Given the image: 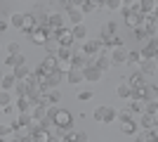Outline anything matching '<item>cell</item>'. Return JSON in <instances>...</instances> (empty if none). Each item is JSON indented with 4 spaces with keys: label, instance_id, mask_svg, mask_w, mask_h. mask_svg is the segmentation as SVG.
I'll return each instance as SVG.
<instances>
[{
    "label": "cell",
    "instance_id": "obj_13",
    "mask_svg": "<svg viewBox=\"0 0 158 142\" xmlns=\"http://www.w3.org/2000/svg\"><path fill=\"white\" fill-rule=\"evenodd\" d=\"M99 50H102V43H99V41H87L85 45H83V54H85V57H90V59H92Z\"/></svg>",
    "mask_w": 158,
    "mask_h": 142
},
{
    "label": "cell",
    "instance_id": "obj_38",
    "mask_svg": "<svg viewBox=\"0 0 158 142\" xmlns=\"http://www.w3.org/2000/svg\"><path fill=\"white\" fill-rule=\"evenodd\" d=\"M144 107H146V102H142V100H132L130 111H144Z\"/></svg>",
    "mask_w": 158,
    "mask_h": 142
},
{
    "label": "cell",
    "instance_id": "obj_37",
    "mask_svg": "<svg viewBox=\"0 0 158 142\" xmlns=\"http://www.w3.org/2000/svg\"><path fill=\"white\" fill-rule=\"evenodd\" d=\"M118 97H123V100L130 97V85H127V83H120L118 85Z\"/></svg>",
    "mask_w": 158,
    "mask_h": 142
},
{
    "label": "cell",
    "instance_id": "obj_16",
    "mask_svg": "<svg viewBox=\"0 0 158 142\" xmlns=\"http://www.w3.org/2000/svg\"><path fill=\"white\" fill-rule=\"evenodd\" d=\"M66 142H87V135L83 130H66Z\"/></svg>",
    "mask_w": 158,
    "mask_h": 142
},
{
    "label": "cell",
    "instance_id": "obj_12",
    "mask_svg": "<svg viewBox=\"0 0 158 142\" xmlns=\"http://www.w3.org/2000/svg\"><path fill=\"white\" fill-rule=\"evenodd\" d=\"M83 78H85V81H99V78H102V71H99L97 67H94V64H87L85 69H83Z\"/></svg>",
    "mask_w": 158,
    "mask_h": 142
},
{
    "label": "cell",
    "instance_id": "obj_42",
    "mask_svg": "<svg viewBox=\"0 0 158 142\" xmlns=\"http://www.w3.org/2000/svg\"><path fill=\"white\" fill-rule=\"evenodd\" d=\"M21 19H24V14H17V12H14V14H12V26L21 28Z\"/></svg>",
    "mask_w": 158,
    "mask_h": 142
},
{
    "label": "cell",
    "instance_id": "obj_26",
    "mask_svg": "<svg viewBox=\"0 0 158 142\" xmlns=\"http://www.w3.org/2000/svg\"><path fill=\"white\" fill-rule=\"evenodd\" d=\"M66 78H69V83H73V85H76V83L83 81V71H78V69H71V71L66 74Z\"/></svg>",
    "mask_w": 158,
    "mask_h": 142
},
{
    "label": "cell",
    "instance_id": "obj_20",
    "mask_svg": "<svg viewBox=\"0 0 158 142\" xmlns=\"http://www.w3.org/2000/svg\"><path fill=\"white\" fill-rule=\"evenodd\" d=\"M80 5V12H94V10H99V0H83V2H78Z\"/></svg>",
    "mask_w": 158,
    "mask_h": 142
},
{
    "label": "cell",
    "instance_id": "obj_29",
    "mask_svg": "<svg viewBox=\"0 0 158 142\" xmlns=\"http://www.w3.org/2000/svg\"><path fill=\"white\" fill-rule=\"evenodd\" d=\"M142 126H144L146 130L156 128V116H151V114H144V116H142Z\"/></svg>",
    "mask_w": 158,
    "mask_h": 142
},
{
    "label": "cell",
    "instance_id": "obj_10",
    "mask_svg": "<svg viewBox=\"0 0 158 142\" xmlns=\"http://www.w3.org/2000/svg\"><path fill=\"white\" fill-rule=\"evenodd\" d=\"M35 28H38V24H35V19H33V14L31 12H26L24 14V19H21V28L19 31H24V33H31V31H35Z\"/></svg>",
    "mask_w": 158,
    "mask_h": 142
},
{
    "label": "cell",
    "instance_id": "obj_2",
    "mask_svg": "<svg viewBox=\"0 0 158 142\" xmlns=\"http://www.w3.org/2000/svg\"><path fill=\"white\" fill-rule=\"evenodd\" d=\"M116 116L118 114H116L113 107H97L94 109V121H99V123H111Z\"/></svg>",
    "mask_w": 158,
    "mask_h": 142
},
{
    "label": "cell",
    "instance_id": "obj_40",
    "mask_svg": "<svg viewBox=\"0 0 158 142\" xmlns=\"http://www.w3.org/2000/svg\"><path fill=\"white\" fill-rule=\"evenodd\" d=\"M19 126H21V128H24V126H33V116L21 114V116H19Z\"/></svg>",
    "mask_w": 158,
    "mask_h": 142
},
{
    "label": "cell",
    "instance_id": "obj_19",
    "mask_svg": "<svg viewBox=\"0 0 158 142\" xmlns=\"http://www.w3.org/2000/svg\"><path fill=\"white\" fill-rule=\"evenodd\" d=\"M127 85H130V93H132L135 88H142V85H146V78H144L142 74H132V76H130V83H127Z\"/></svg>",
    "mask_w": 158,
    "mask_h": 142
},
{
    "label": "cell",
    "instance_id": "obj_51",
    "mask_svg": "<svg viewBox=\"0 0 158 142\" xmlns=\"http://www.w3.org/2000/svg\"><path fill=\"white\" fill-rule=\"evenodd\" d=\"M59 142H66V140H59Z\"/></svg>",
    "mask_w": 158,
    "mask_h": 142
},
{
    "label": "cell",
    "instance_id": "obj_44",
    "mask_svg": "<svg viewBox=\"0 0 158 142\" xmlns=\"http://www.w3.org/2000/svg\"><path fill=\"white\" fill-rule=\"evenodd\" d=\"M10 54H21V47H19V43H10Z\"/></svg>",
    "mask_w": 158,
    "mask_h": 142
},
{
    "label": "cell",
    "instance_id": "obj_50",
    "mask_svg": "<svg viewBox=\"0 0 158 142\" xmlns=\"http://www.w3.org/2000/svg\"><path fill=\"white\" fill-rule=\"evenodd\" d=\"M12 142H21V137H14V140H12Z\"/></svg>",
    "mask_w": 158,
    "mask_h": 142
},
{
    "label": "cell",
    "instance_id": "obj_52",
    "mask_svg": "<svg viewBox=\"0 0 158 142\" xmlns=\"http://www.w3.org/2000/svg\"><path fill=\"white\" fill-rule=\"evenodd\" d=\"M0 78H2V74H0Z\"/></svg>",
    "mask_w": 158,
    "mask_h": 142
},
{
    "label": "cell",
    "instance_id": "obj_3",
    "mask_svg": "<svg viewBox=\"0 0 158 142\" xmlns=\"http://www.w3.org/2000/svg\"><path fill=\"white\" fill-rule=\"evenodd\" d=\"M54 41L59 43V47H76L73 45V41H76L73 33L69 31V28H64V26H61L59 31H54Z\"/></svg>",
    "mask_w": 158,
    "mask_h": 142
},
{
    "label": "cell",
    "instance_id": "obj_34",
    "mask_svg": "<svg viewBox=\"0 0 158 142\" xmlns=\"http://www.w3.org/2000/svg\"><path fill=\"white\" fill-rule=\"evenodd\" d=\"M14 88H17V95H19V97H24L26 90H28V83L26 81H17V83H14Z\"/></svg>",
    "mask_w": 158,
    "mask_h": 142
},
{
    "label": "cell",
    "instance_id": "obj_39",
    "mask_svg": "<svg viewBox=\"0 0 158 142\" xmlns=\"http://www.w3.org/2000/svg\"><path fill=\"white\" fill-rule=\"evenodd\" d=\"M135 36H137V41H149V33H146V28H144V26L135 28Z\"/></svg>",
    "mask_w": 158,
    "mask_h": 142
},
{
    "label": "cell",
    "instance_id": "obj_4",
    "mask_svg": "<svg viewBox=\"0 0 158 142\" xmlns=\"http://www.w3.org/2000/svg\"><path fill=\"white\" fill-rule=\"evenodd\" d=\"M116 41V24L113 21H109V24H104V28H102V45H109L111 47V43Z\"/></svg>",
    "mask_w": 158,
    "mask_h": 142
},
{
    "label": "cell",
    "instance_id": "obj_53",
    "mask_svg": "<svg viewBox=\"0 0 158 142\" xmlns=\"http://www.w3.org/2000/svg\"><path fill=\"white\" fill-rule=\"evenodd\" d=\"M0 142H2V137H0Z\"/></svg>",
    "mask_w": 158,
    "mask_h": 142
},
{
    "label": "cell",
    "instance_id": "obj_8",
    "mask_svg": "<svg viewBox=\"0 0 158 142\" xmlns=\"http://www.w3.org/2000/svg\"><path fill=\"white\" fill-rule=\"evenodd\" d=\"M123 14H125V24L130 28H139V26H142V19H144V17H142L139 12H130V10H125Z\"/></svg>",
    "mask_w": 158,
    "mask_h": 142
},
{
    "label": "cell",
    "instance_id": "obj_43",
    "mask_svg": "<svg viewBox=\"0 0 158 142\" xmlns=\"http://www.w3.org/2000/svg\"><path fill=\"white\" fill-rule=\"evenodd\" d=\"M144 142H156V128L146 130V135H144Z\"/></svg>",
    "mask_w": 158,
    "mask_h": 142
},
{
    "label": "cell",
    "instance_id": "obj_18",
    "mask_svg": "<svg viewBox=\"0 0 158 142\" xmlns=\"http://www.w3.org/2000/svg\"><path fill=\"white\" fill-rule=\"evenodd\" d=\"M5 64H7L10 69H17V67H24V64H26V59H24V54H10Z\"/></svg>",
    "mask_w": 158,
    "mask_h": 142
},
{
    "label": "cell",
    "instance_id": "obj_15",
    "mask_svg": "<svg viewBox=\"0 0 158 142\" xmlns=\"http://www.w3.org/2000/svg\"><path fill=\"white\" fill-rule=\"evenodd\" d=\"M52 135L54 133H50V130H45V128H33V133H31L33 142H50Z\"/></svg>",
    "mask_w": 158,
    "mask_h": 142
},
{
    "label": "cell",
    "instance_id": "obj_30",
    "mask_svg": "<svg viewBox=\"0 0 158 142\" xmlns=\"http://www.w3.org/2000/svg\"><path fill=\"white\" fill-rule=\"evenodd\" d=\"M45 50H47V54H50V57H54V54H57V50H59V43L54 41V38H50V41L45 43Z\"/></svg>",
    "mask_w": 158,
    "mask_h": 142
},
{
    "label": "cell",
    "instance_id": "obj_48",
    "mask_svg": "<svg viewBox=\"0 0 158 142\" xmlns=\"http://www.w3.org/2000/svg\"><path fill=\"white\" fill-rule=\"evenodd\" d=\"M5 28H7V21H0V33H2Z\"/></svg>",
    "mask_w": 158,
    "mask_h": 142
},
{
    "label": "cell",
    "instance_id": "obj_9",
    "mask_svg": "<svg viewBox=\"0 0 158 142\" xmlns=\"http://www.w3.org/2000/svg\"><path fill=\"white\" fill-rule=\"evenodd\" d=\"M156 50H158V43H156V38H151V41L146 43V47L139 52V57L142 59H156Z\"/></svg>",
    "mask_w": 158,
    "mask_h": 142
},
{
    "label": "cell",
    "instance_id": "obj_5",
    "mask_svg": "<svg viewBox=\"0 0 158 142\" xmlns=\"http://www.w3.org/2000/svg\"><path fill=\"white\" fill-rule=\"evenodd\" d=\"M28 38H31V43L33 45H45L47 41H50V36H47V28L43 26V28H35V31H31V33H28Z\"/></svg>",
    "mask_w": 158,
    "mask_h": 142
},
{
    "label": "cell",
    "instance_id": "obj_35",
    "mask_svg": "<svg viewBox=\"0 0 158 142\" xmlns=\"http://www.w3.org/2000/svg\"><path fill=\"white\" fill-rule=\"evenodd\" d=\"M156 111H158V102H156V100L146 102V107H144V114H151V116H156Z\"/></svg>",
    "mask_w": 158,
    "mask_h": 142
},
{
    "label": "cell",
    "instance_id": "obj_45",
    "mask_svg": "<svg viewBox=\"0 0 158 142\" xmlns=\"http://www.w3.org/2000/svg\"><path fill=\"white\" fill-rule=\"evenodd\" d=\"M90 97H92V93H90V90H83V93H78V100H80V102H87Z\"/></svg>",
    "mask_w": 158,
    "mask_h": 142
},
{
    "label": "cell",
    "instance_id": "obj_32",
    "mask_svg": "<svg viewBox=\"0 0 158 142\" xmlns=\"http://www.w3.org/2000/svg\"><path fill=\"white\" fill-rule=\"evenodd\" d=\"M73 38H85L87 36V28H85V24H78V26H73Z\"/></svg>",
    "mask_w": 158,
    "mask_h": 142
},
{
    "label": "cell",
    "instance_id": "obj_27",
    "mask_svg": "<svg viewBox=\"0 0 158 142\" xmlns=\"http://www.w3.org/2000/svg\"><path fill=\"white\" fill-rule=\"evenodd\" d=\"M120 130H123L125 135H135V133H137V123H135V121H123Z\"/></svg>",
    "mask_w": 158,
    "mask_h": 142
},
{
    "label": "cell",
    "instance_id": "obj_17",
    "mask_svg": "<svg viewBox=\"0 0 158 142\" xmlns=\"http://www.w3.org/2000/svg\"><path fill=\"white\" fill-rule=\"evenodd\" d=\"M132 100H142V102H149V85H142V88H135L130 93Z\"/></svg>",
    "mask_w": 158,
    "mask_h": 142
},
{
    "label": "cell",
    "instance_id": "obj_36",
    "mask_svg": "<svg viewBox=\"0 0 158 142\" xmlns=\"http://www.w3.org/2000/svg\"><path fill=\"white\" fill-rule=\"evenodd\" d=\"M123 5H125V2H120V0H104V7H106V10H120Z\"/></svg>",
    "mask_w": 158,
    "mask_h": 142
},
{
    "label": "cell",
    "instance_id": "obj_47",
    "mask_svg": "<svg viewBox=\"0 0 158 142\" xmlns=\"http://www.w3.org/2000/svg\"><path fill=\"white\" fill-rule=\"evenodd\" d=\"M120 121H132V111H123V114H120Z\"/></svg>",
    "mask_w": 158,
    "mask_h": 142
},
{
    "label": "cell",
    "instance_id": "obj_49",
    "mask_svg": "<svg viewBox=\"0 0 158 142\" xmlns=\"http://www.w3.org/2000/svg\"><path fill=\"white\" fill-rule=\"evenodd\" d=\"M21 142H33V137L28 135V137H21Z\"/></svg>",
    "mask_w": 158,
    "mask_h": 142
},
{
    "label": "cell",
    "instance_id": "obj_7",
    "mask_svg": "<svg viewBox=\"0 0 158 142\" xmlns=\"http://www.w3.org/2000/svg\"><path fill=\"white\" fill-rule=\"evenodd\" d=\"M139 74L144 76H156V59H142L139 62Z\"/></svg>",
    "mask_w": 158,
    "mask_h": 142
},
{
    "label": "cell",
    "instance_id": "obj_41",
    "mask_svg": "<svg viewBox=\"0 0 158 142\" xmlns=\"http://www.w3.org/2000/svg\"><path fill=\"white\" fill-rule=\"evenodd\" d=\"M127 62H130V64H135V62H142V57H139L137 50H130V52H127Z\"/></svg>",
    "mask_w": 158,
    "mask_h": 142
},
{
    "label": "cell",
    "instance_id": "obj_14",
    "mask_svg": "<svg viewBox=\"0 0 158 142\" xmlns=\"http://www.w3.org/2000/svg\"><path fill=\"white\" fill-rule=\"evenodd\" d=\"M109 59H111V64H127V50L125 47H116Z\"/></svg>",
    "mask_w": 158,
    "mask_h": 142
},
{
    "label": "cell",
    "instance_id": "obj_6",
    "mask_svg": "<svg viewBox=\"0 0 158 142\" xmlns=\"http://www.w3.org/2000/svg\"><path fill=\"white\" fill-rule=\"evenodd\" d=\"M40 71H43V74H52V71H59V59L47 54L45 59H43V64H40Z\"/></svg>",
    "mask_w": 158,
    "mask_h": 142
},
{
    "label": "cell",
    "instance_id": "obj_21",
    "mask_svg": "<svg viewBox=\"0 0 158 142\" xmlns=\"http://www.w3.org/2000/svg\"><path fill=\"white\" fill-rule=\"evenodd\" d=\"M90 64H94V67H97L99 71H102V74H104L106 69H111V59H109V57H99V59H90Z\"/></svg>",
    "mask_w": 158,
    "mask_h": 142
},
{
    "label": "cell",
    "instance_id": "obj_28",
    "mask_svg": "<svg viewBox=\"0 0 158 142\" xmlns=\"http://www.w3.org/2000/svg\"><path fill=\"white\" fill-rule=\"evenodd\" d=\"M14 83H17L14 76H2V78H0V88H2V90H10V88H14Z\"/></svg>",
    "mask_w": 158,
    "mask_h": 142
},
{
    "label": "cell",
    "instance_id": "obj_23",
    "mask_svg": "<svg viewBox=\"0 0 158 142\" xmlns=\"http://www.w3.org/2000/svg\"><path fill=\"white\" fill-rule=\"evenodd\" d=\"M17 104H19V111H21V114H26L31 107H35V102H33L31 97H26V95H24V97H19V102H17Z\"/></svg>",
    "mask_w": 158,
    "mask_h": 142
},
{
    "label": "cell",
    "instance_id": "obj_1",
    "mask_svg": "<svg viewBox=\"0 0 158 142\" xmlns=\"http://www.w3.org/2000/svg\"><path fill=\"white\" fill-rule=\"evenodd\" d=\"M45 116L54 123V128L64 130V133H66V130H71V126H73V116H71V111H66V109L50 107V109L45 111Z\"/></svg>",
    "mask_w": 158,
    "mask_h": 142
},
{
    "label": "cell",
    "instance_id": "obj_22",
    "mask_svg": "<svg viewBox=\"0 0 158 142\" xmlns=\"http://www.w3.org/2000/svg\"><path fill=\"white\" fill-rule=\"evenodd\" d=\"M73 50H76V47H59L54 57H57L59 62H69V59H71V54H73Z\"/></svg>",
    "mask_w": 158,
    "mask_h": 142
},
{
    "label": "cell",
    "instance_id": "obj_46",
    "mask_svg": "<svg viewBox=\"0 0 158 142\" xmlns=\"http://www.w3.org/2000/svg\"><path fill=\"white\" fill-rule=\"evenodd\" d=\"M10 133H12L10 126H0V137H2V135H10Z\"/></svg>",
    "mask_w": 158,
    "mask_h": 142
},
{
    "label": "cell",
    "instance_id": "obj_33",
    "mask_svg": "<svg viewBox=\"0 0 158 142\" xmlns=\"http://www.w3.org/2000/svg\"><path fill=\"white\" fill-rule=\"evenodd\" d=\"M7 104H12V95L10 90H0V107H7Z\"/></svg>",
    "mask_w": 158,
    "mask_h": 142
},
{
    "label": "cell",
    "instance_id": "obj_25",
    "mask_svg": "<svg viewBox=\"0 0 158 142\" xmlns=\"http://www.w3.org/2000/svg\"><path fill=\"white\" fill-rule=\"evenodd\" d=\"M12 71H14L12 76H14V78H17V81H26V78H28V74H31L26 64H24V67H17V69H12Z\"/></svg>",
    "mask_w": 158,
    "mask_h": 142
},
{
    "label": "cell",
    "instance_id": "obj_24",
    "mask_svg": "<svg viewBox=\"0 0 158 142\" xmlns=\"http://www.w3.org/2000/svg\"><path fill=\"white\" fill-rule=\"evenodd\" d=\"M69 19L73 21V26H78V24H83V12H80L78 7H71L69 10Z\"/></svg>",
    "mask_w": 158,
    "mask_h": 142
},
{
    "label": "cell",
    "instance_id": "obj_31",
    "mask_svg": "<svg viewBox=\"0 0 158 142\" xmlns=\"http://www.w3.org/2000/svg\"><path fill=\"white\" fill-rule=\"evenodd\" d=\"M45 95H47V100H50V104H57V102H59L61 100V93H59V90H45Z\"/></svg>",
    "mask_w": 158,
    "mask_h": 142
},
{
    "label": "cell",
    "instance_id": "obj_11",
    "mask_svg": "<svg viewBox=\"0 0 158 142\" xmlns=\"http://www.w3.org/2000/svg\"><path fill=\"white\" fill-rule=\"evenodd\" d=\"M69 62H71V69H78V71H83V69L90 64V59H87L85 54H78V52H73Z\"/></svg>",
    "mask_w": 158,
    "mask_h": 142
}]
</instances>
